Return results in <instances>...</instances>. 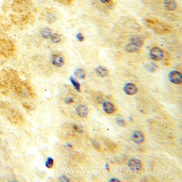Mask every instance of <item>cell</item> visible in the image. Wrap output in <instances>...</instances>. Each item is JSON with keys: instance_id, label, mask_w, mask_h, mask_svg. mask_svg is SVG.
<instances>
[{"instance_id": "2", "label": "cell", "mask_w": 182, "mask_h": 182, "mask_svg": "<svg viewBox=\"0 0 182 182\" xmlns=\"http://www.w3.org/2000/svg\"><path fill=\"white\" fill-rule=\"evenodd\" d=\"M16 47L14 42L7 39L0 38V54L6 58L14 54Z\"/></svg>"}, {"instance_id": "11", "label": "cell", "mask_w": 182, "mask_h": 182, "mask_svg": "<svg viewBox=\"0 0 182 182\" xmlns=\"http://www.w3.org/2000/svg\"><path fill=\"white\" fill-rule=\"evenodd\" d=\"M77 113L81 118H85L87 116L88 114V109L85 105H79L77 106L76 109Z\"/></svg>"}, {"instance_id": "9", "label": "cell", "mask_w": 182, "mask_h": 182, "mask_svg": "<svg viewBox=\"0 0 182 182\" xmlns=\"http://www.w3.org/2000/svg\"><path fill=\"white\" fill-rule=\"evenodd\" d=\"M130 168L134 172L140 171L142 168V163L141 161L136 159H130L128 162Z\"/></svg>"}, {"instance_id": "6", "label": "cell", "mask_w": 182, "mask_h": 182, "mask_svg": "<svg viewBox=\"0 0 182 182\" xmlns=\"http://www.w3.org/2000/svg\"><path fill=\"white\" fill-rule=\"evenodd\" d=\"M11 19L14 24L22 25V24L31 23V16L28 15V14L21 15V16L14 15L11 17Z\"/></svg>"}, {"instance_id": "24", "label": "cell", "mask_w": 182, "mask_h": 182, "mask_svg": "<svg viewBox=\"0 0 182 182\" xmlns=\"http://www.w3.org/2000/svg\"><path fill=\"white\" fill-rule=\"evenodd\" d=\"M99 1L104 4H108L111 2V0H99Z\"/></svg>"}, {"instance_id": "5", "label": "cell", "mask_w": 182, "mask_h": 182, "mask_svg": "<svg viewBox=\"0 0 182 182\" xmlns=\"http://www.w3.org/2000/svg\"><path fill=\"white\" fill-rule=\"evenodd\" d=\"M149 55L151 59L156 61L162 60L164 56L163 51L158 47L151 48L149 52Z\"/></svg>"}, {"instance_id": "13", "label": "cell", "mask_w": 182, "mask_h": 182, "mask_svg": "<svg viewBox=\"0 0 182 182\" xmlns=\"http://www.w3.org/2000/svg\"><path fill=\"white\" fill-rule=\"evenodd\" d=\"M164 6L169 11H174L177 8V3L174 0H164Z\"/></svg>"}, {"instance_id": "3", "label": "cell", "mask_w": 182, "mask_h": 182, "mask_svg": "<svg viewBox=\"0 0 182 182\" xmlns=\"http://www.w3.org/2000/svg\"><path fill=\"white\" fill-rule=\"evenodd\" d=\"M10 87L12 91L19 96L24 97L28 96L29 93L26 89L25 82L22 81L18 78L12 80L10 83Z\"/></svg>"}, {"instance_id": "16", "label": "cell", "mask_w": 182, "mask_h": 182, "mask_svg": "<svg viewBox=\"0 0 182 182\" xmlns=\"http://www.w3.org/2000/svg\"><path fill=\"white\" fill-rule=\"evenodd\" d=\"M40 33L43 38L46 39H49L52 33V30L50 28L44 27L42 29Z\"/></svg>"}, {"instance_id": "10", "label": "cell", "mask_w": 182, "mask_h": 182, "mask_svg": "<svg viewBox=\"0 0 182 182\" xmlns=\"http://www.w3.org/2000/svg\"><path fill=\"white\" fill-rule=\"evenodd\" d=\"M137 88L133 83H127L123 87V91L125 92V93L130 96L135 95L137 93Z\"/></svg>"}, {"instance_id": "25", "label": "cell", "mask_w": 182, "mask_h": 182, "mask_svg": "<svg viewBox=\"0 0 182 182\" xmlns=\"http://www.w3.org/2000/svg\"><path fill=\"white\" fill-rule=\"evenodd\" d=\"M110 182H113V181H116V182H119V180H115V179H113V180H110Z\"/></svg>"}, {"instance_id": "7", "label": "cell", "mask_w": 182, "mask_h": 182, "mask_svg": "<svg viewBox=\"0 0 182 182\" xmlns=\"http://www.w3.org/2000/svg\"><path fill=\"white\" fill-rule=\"evenodd\" d=\"M169 80L172 83L180 85L182 83V75L180 72L177 71H172L169 74Z\"/></svg>"}, {"instance_id": "15", "label": "cell", "mask_w": 182, "mask_h": 182, "mask_svg": "<svg viewBox=\"0 0 182 182\" xmlns=\"http://www.w3.org/2000/svg\"><path fill=\"white\" fill-rule=\"evenodd\" d=\"M130 43L137 48H141L144 45V41L141 38L137 36L133 37L131 39Z\"/></svg>"}, {"instance_id": "18", "label": "cell", "mask_w": 182, "mask_h": 182, "mask_svg": "<svg viewBox=\"0 0 182 182\" xmlns=\"http://www.w3.org/2000/svg\"><path fill=\"white\" fill-rule=\"evenodd\" d=\"M49 39L54 43H59L61 41V36L57 33H52Z\"/></svg>"}, {"instance_id": "21", "label": "cell", "mask_w": 182, "mask_h": 182, "mask_svg": "<svg viewBox=\"0 0 182 182\" xmlns=\"http://www.w3.org/2000/svg\"><path fill=\"white\" fill-rule=\"evenodd\" d=\"M54 164V161L53 159L49 157L48 158L47 160L46 161V163H45V165H46V167L48 168L51 169L53 167Z\"/></svg>"}, {"instance_id": "4", "label": "cell", "mask_w": 182, "mask_h": 182, "mask_svg": "<svg viewBox=\"0 0 182 182\" xmlns=\"http://www.w3.org/2000/svg\"><path fill=\"white\" fill-rule=\"evenodd\" d=\"M50 61L53 65L56 67L60 68L65 64V60L63 55L58 52H54L50 56Z\"/></svg>"}, {"instance_id": "19", "label": "cell", "mask_w": 182, "mask_h": 182, "mask_svg": "<svg viewBox=\"0 0 182 182\" xmlns=\"http://www.w3.org/2000/svg\"><path fill=\"white\" fill-rule=\"evenodd\" d=\"M69 80L71 81L72 84L73 85L75 89H76L78 92H80V90H81V89H80V85L78 82V81L75 79L74 77H69Z\"/></svg>"}, {"instance_id": "22", "label": "cell", "mask_w": 182, "mask_h": 182, "mask_svg": "<svg viewBox=\"0 0 182 182\" xmlns=\"http://www.w3.org/2000/svg\"><path fill=\"white\" fill-rule=\"evenodd\" d=\"M106 147L109 148V149H111V150H115V147H116V146H115V144L114 143H113L112 142H110V141H109V142H107V143L106 144Z\"/></svg>"}, {"instance_id": "23", "label": "cell", "mask_w": 182, "mask_h": 182, "mask_svg": "<svg viewBox=\"0 0 182 182\" xmlns=\"http://www.w3.org/2000/svg\"><path fill=\"white\" fill-rule=\"evenodd\" d=\"M76 38L77 39V40L80 42H82L85 40V37L84 36L82 35L81 33H78L77 35H76Z\"/></svg>"}, {"instance_id": "17", "label": "cell", "mask_w": 182, "mask_h": 182, "mask_svg": "<svg viewBox=\"0 0 182 182\" xmlns=\"http://www.w3.org/2000/svg\"><path fill=\"white\" fill-rule=\"evenodd\" d=\"M74 73L75 77L79 79H84L86 77L85 72L83 69H81V68L76 69L74 72Z\"/></svg>"}, {"instance_id": "14", "label": "cell", "mask_w": 182, "mask_h": 182, "mask_svg": "<svg viewBox=\"0 0 182 182\" xmlns=\"http://www.w3.org/2000/svg\"><path fill=\"white\" fill-rule=\"evenodd\" d=\"M103 108L104 111L107 114H112L115 112L114 105L109 101H105L103 103Z\"/></svg>"}, {"instance_id": "1", "label": "cell", "mask_w": 182, "mask_h": 182, "mask_svg": "<svg viewBox=\"0 0 182 182\" xmlns=\"http://www.w3.org/2000/svg\"><path fill=\"white\" fill-rule=\"evenodd\" d=\"M0 109H1V112L6 117L8 120L13 124L18 125L23 120V116L19 111L10 107L6 104H0Z\"/></svg>"}, {"instance_id": "20", "label": "cell", "mask_w": 182, "mask_h": 182, "mask_svg": "<svg viewBox=\"0 0 182 182\" xmlns=\"http://www.w3.org/2000/svg\"><path fill=\"white\" fill-rule=\"evenodd\" d=\"M126 49L127 50V52L130 53H134V52H138V48L136 47L135 46H134L133 44L130 43L128 44L126 47Z\"/></svg>"}, {"instance_id": "8", "label": "cell", "mask_w": 182, "mask_h": 182, "mask_svg": "<svg viewBox=\"0 0 182 182\" xmlns=\"http://www.w3.org/2000/svg\"><path fill=\"white\" fill-rule=\"evenodd\" d=\"M131 139L134 142L140 144L144 142V135L141 131L135 130L131 133Z\"/></svg>"}, {"instance_id": "12", "label": "cell", "mask_w": 182, "mask_h": 182, "mask_svg": "<svg viewBox=\"0 0 182 182\" xmlns=\"http://www.w3.org/2000/svg\"><path fill=\"white\" fill-rule=\"evenodd\" d=\"M95 72L97 74V75L100 77H105L109 73L108 69L105 67L102 66H98L95 69Z\"/></svg>"}]
</instances>
